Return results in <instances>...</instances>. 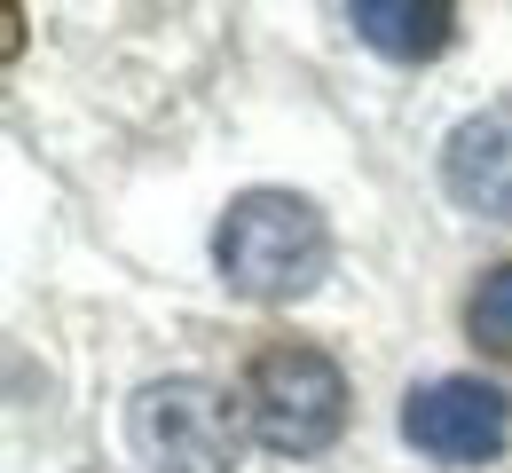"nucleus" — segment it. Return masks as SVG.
Masks as SVG:
<instances>
[{"label": "nucleus", "mask_w": 512, "mask_h": 473, "mask_svg": "<svg viewBox=\"0 0 512 473\" xmlns=\"http://www.w3.org/2000/svg\"><path fill=\"white\" fill-rule=\"evenodd\" d=\"M127 442L150 473H229L245 426L213 379H150L127 403Z\"/></svg>", "instance_id": "2"}, {"label": "nucleus", "mask_w": 512, "mask_h": 473, "mask_svg": "<svg viewBox=\"0 0 512 473\" xmlns=\"http://www.w3.org/2000/svg\"><path fill=\"white\" fill-rule=\"evenodd\" d=\"M402 442L442 458V466H489L512 442V403L505 387L489 379H434V387H410L402 403Z\"/></svg>", "instance_id": "4"}, {"label": "nucleus", "mask_w": 512, "mask_h": 473, "mask_svg": "<svg viewBox=\"0 0 512 473\" xmlns=\"http://www.w3.org/2000/svg\"><path fill=\"white\" fill-rule=\"evenodd\" d=\"M442 190L465 213L512 221V103H489L473 119H457L442 142Z\"/></svg>", "instance_id": "5"}, {"label": "nucleus", "mask_w": 512, "mask_h": 473, "mask_svg": "<svg viewBox=\"0 0 512 473\" xmlns=\"http://www.w3.org/2000/svg\"><path fill=\"white\" fill-rule=\"evenodd\" d=\"M347 24H355V40H371L379 56L418 64V56H442V48H449L457 8H442V0H355Z\"/></svg>", "instance_id": "6"}, {"label": "nucleus", "mask_w": 512, "mask_h": 473, "mask_svg": "<svg viewBox=\"0 0 512 473\" xmlns=\"http://www.w3.org/2000/svg\"><path fill=\"white\" fill-rule=\"evenodd\" d=\"M245 403H253V434L268 450L316 458V450L339 442V426H347V379H339V363H331L323 347L284 339V347H268L253 363Z\"/></svg>", "instance_id": "3"}, {"label": "nucleus", "mask_w": 512, "mask_h": 473, "mask_svg": "<svg viewBox=\"0 0 512 473\" xmlns=\"http://www.w3.org/2000/svg\"><path fill=\"white\" fill-rule=\"evenodd\" d=\"M465 332L481 339L489 355H512V261L481 276V292L465 300Z\"/></svg>", "instance_id": "7"}, {"label": "nucleus", "mask_w": 512, "mask_h": 473, "mask_svg": "<svg viewBox=\"0 0 512 473\" xmlns=\"http://www.w3.org/2000/svg\"><path fill=\"white\" fill-rule=\"evenodd\" d=\"M213 261L245 300H300L331 269V229L292 190H245L213 229Z\"/></svg>", "instance_id": "1"}]
</instances>
